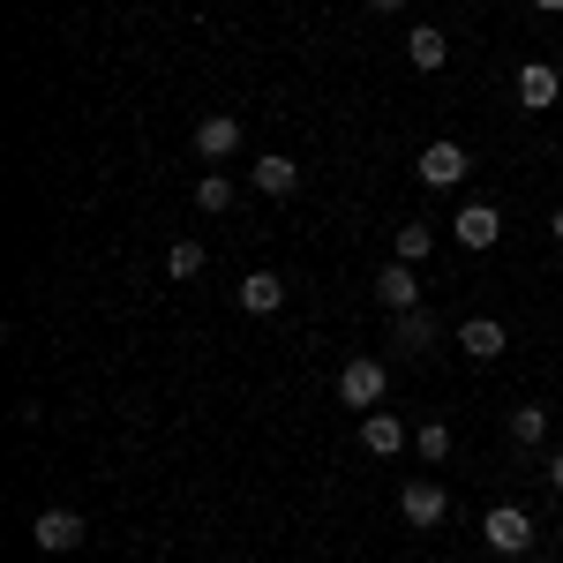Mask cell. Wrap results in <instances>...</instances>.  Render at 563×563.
<instances>
[{"instance_id":"6da1fadb","label":"cell","mask_w":563,"mask_h":563,"mask_svg":"<svg viewBox=\"0 0 563 563\" xmlns=\"http://www.w3.org/2000/svg\"><path fill=\"white\" fill-rule=\"evenodd\" d=\"M384 390H390V368H384V361H368V353L339 368V406H353V413H376Z\"/></svg>"},{"instance_id":"7a4b0ae2","label":"cell","mask_w":563,"mask_h":563,"mask_svg":"<svg viewBox=\"0 0 563 563\" xmlns=\"http://www.w3.org/2000/svg\"><path fill=\"white\" fill-rule=\"evenodd\" d=\"M398 519L406 526H421V533H429V526H443L451 519V496H443V481H406V488H398Z\"/></svg>"},{"instance_id":"3957f363","label":"cell","mask_w":563,"mask_h":563,"mask_svg":"<svg viewBox=\"0 0 563 563\" xmlns=\"http://www.w3.org/2000/svg\"><path fill=\"white\" fill-rule=\"evenodd\" d=\"M481 541H488L496 556H526V549H533V519H526L519 504H496V511L481 519Z\"/></svg>"},{"instance_id":"277c9868","label":"cell","mask_w":563,"mask_h":563,"mask_svg":"<svg viewBox=\"0 0 563 563\" xmlns=\"http://www.w3.org/2000/svg\"><path fill=\"white\" fill-rule=\"evenodd\" d=\"M451 241H459V249H496V241H504V211H496V203H459V218H451Z\"/></svg>"},{"instance_id":"5b68a950","label":"cell","mask_w":563,"mask_h":563,"mask_svg":"<svg viewBox=\"0 0 563 563\" xmlns=\"http://www.w3.org/2000/svg\"><path fill=\"white\" fill-rule=\"evenodd\" d=\"M466 166H474V158H466V143H451V135H435L429 151H421V166H413V174L429 180V188H459V180H466Z\"/></svg>"},{"instance_id":"8992f818","label":"cell","mask_w":563,"mask_h":563,"mask_svg":"<svg viewBox=\"0 0 563 563\" xmlns=\"http://www.w3.org/2000/svg\"><path fill=\"white\" fill-rule=\"evenodd\" d=\"M31 541H38L45 556H60V549H84L90 526L76 519V511H60V504H53V511H38V519H31Z\"/></svg>"},{"instance_id":"52a82bcc","label":"cell","mask_w":563,"mask_h":563,"mask_svg":"<svg viewBox=\"0 0 563 563\" xmlns=\"http://www.w3.org/2000/svg\"><path fill=\"white\" fill-rule=\"evenodd\" d=\"M556 98H563V68H556V60H526V68H519V106H526V113H549Z\"/></svg>"},{"instance_id":"ba28073f","label":"cell","mask_w":563,"mask_h":563,"mask_svg":"<svg viewBox=\"0 0 563 563\" xmlns=\"http://www.w3.org/2000/svg\"><path fill=\"white\" fill-rule=\"evenodd\" d=\"M376 301L390 308V316H406V308H421V278H413V263L390 256L384 271H376Z\"/></svg>"},{"instance_id":"9c48e42d","label":"cell","mask_w":563,"mask_h":563,"mask_svg":"<svg viewBox=\"0 0 563 563\" xmlns=\"http://www.w3.org/2000/svg\"><path fill=\"white\" fill-rule=\"evenodd\" d=\"M361 451H368V459H398V451H406V421L384 413V406L361 413Z\"/></svg>"},{"instance_id":"30bf717a","label":"cell","mask_w":563,"mask_h":563,"mask_svg":"<svg viewBox=\"0 0 563 563\" xmlns=\"http://www.w3.org/2000/svg\"><path fill=\"white\" fill-rule=\"evenodd\" d=\"M233 151H241V121H233V113H203V121H196V158H233Z\"/></svg>"},{"instance_id":"8fae6325","label":"cell","mask_w":563,"mask_h":563,"mask_svg":"<svg viewBox=\"0 0 563 563\" xmlns=\"http://www.w3.org/2000/svg\"><path fill=\"white\" fill-rule=\"evenodd\" d=\"M249 180H256L263 196H294V188H301V166H294L286 151H263L256 166H249Z\"/></svg>"},{"instance_id":"7c38bea8","label":"cell","mask_w":563,"mask_h":563,"mask_svg":"<svg viewBox=\"0 0 563 563\" xmlns=\"http://www.w3.org/2000/svg\"><path fill=\"white\" fill-rule=\"evenodd\" d=\"M459 346H466V361H496L511 339H504V323H496V316H466V323H459Z\"/></svg>"},{"instance_id":"4fadbf2b","label":"cell","mask_w":563,"mask_h":563,"mask_svg":"<svg viewBox=\"0 0 563 563\" xmlns=\"http://www.w3.org/2000/svg\"><path fill=\"white\" fill-rule=\"evenodd\" d=\"M241 308H249V316H278V308H286V278H278V271H249V278H241Z\"/></svg>"},{"instance_id":"5bb4252c","label":"cell","mask_w":563,"mask_h":563,"mask_svg":"<svg viewBox=\"0 0 563 563\" xmlns=\"http://www.w3.org/2000/svg\"><path fill=\"white\" fill-rule=\"evenodd\" d=\"M406 60H413L421 76H435V68L451 60V38H443L435 23H413V31H406Z\"/></svg>"},{"instance_id":"9a60e30c","label":"cell","mask_w":563,"mask_h":563,"mask_svg":"<svg viewBox=\"0 0 563 563\" xmlns=\"http://www.w3.org/2000/svg\"><path fill=\"white\" fill-rule=\"evenodd\" d=\"M390 346H398V353H429V346H435V316H429V308L390 316Z\"/></svg>"},{"instance_id":"2e32d148","label":"cell","mask_w":563,"mask_h":563,"mask_svg":"<svg viewBox=\"0 0 563 563\" xmlns=\"http://www.w3.org/2000/svg\"><path fill=\"white\" fill-rule=\"evenodd\" d=\"M504 429H511L519 451H541V443H549V406H511V421H504Z\"/></svg>"},{"instance_id":"e0dca14e","label":"cell","mask_w":563,"mask_h":563,"mask_svg":"<svg viewBox=\"0 0 563 563\" xmlns=\"http://www.w3.org/2000/svg\"><path fill=\"white\" fill-rule=\"evenodd\" d=\"M429 249H435V225H421V218H406V225L390 233V256H398V263H421Z\"/></svg>"},{"instance_id":"ac0fdd59","label":"cell","mask_w":563,"mask_h":563,"mask_svg":"<svg viewBox=\"0 0 563 563\" xmlns=\"http://www.w3.org/2000/svg\"><path fill=\"white\" fill-rule=\"evenodd\" d=\"M196 211H233V174H203L196 180Z\"/></svg>"},{"instance_id":"d6986e66","label":"cell","mask_w":563,"mask_h":563,"mask_svg":"<svg viewBox=\"0 0 563 563\" xmlns=\"http://www.w3.org/2000/svg\"><path fill=\"white\" fill-rule=\"evenodd\" d=\"M203 271V241H166V278H196Z\"/></svg>"},{"instance_id":"ffe728a7","label":"cell","mask_w":563,"mask_h":563,"mask_svg":"<svg viewBox=\"0 0 563 563\" xmlns=\"http://www.w3.org/2000/svg\"><path fill=\"white\" fill-rule=\"evenodd\" d=\"M413 451H421L429 466H443V459H451V429H443V421H429V429H413Z\"/></svg>"},{"instance_id":"44dd1931","label":"cell","mask_w":563,"mask_h":563,"mask_svg":"<svg viewBox=\"0 0 563 563\" xmlns=\"http://www.w3.org/2000/svg\"><path fill=\"white\" fill-rule=\"evenodd\" d=\"M549 488H556V496H563V451H556V459H549Z\"/></svg>"},{"instance_id":"7402d4cb","label":"cell","mask_w":563,"mask_h":563,"mask_svg":"<svg viewBox=\"0 0 563 563\" xmlns=\"http://www.w3.org/2000/svg\"><path fill=\"white\" fill-rule=\"evenodd\" d=\"M549 233H556V249H563V203H556V211H549Z\"/></svg>"},{"instance_id":"603a6c76","label":"cell","mask_w":563,"mask_h":563,"mask_svg":"<svg viewBox=\"0 0 563 563\" xmlns=\"http://www.w3.org/2000/svg\"><path fill=\"white\" fill-rule=\"evenodd\" d=\"M533 8H541V15H563V0H533Z\"/></svg>"},{"instance_id":"cb8c5ba5","label":"cell","mask_w":563,"mask_h":563,"mask_svg":"<svg viewBox=\"0 0 563 563\" xmlns=\"http://www.w3.org/2000/svg\"><path fill=\"white\" fill-rule=\"evenodd\" d=\"M368 8H406V0H368Z\"/></svg>"}]
</instances>
